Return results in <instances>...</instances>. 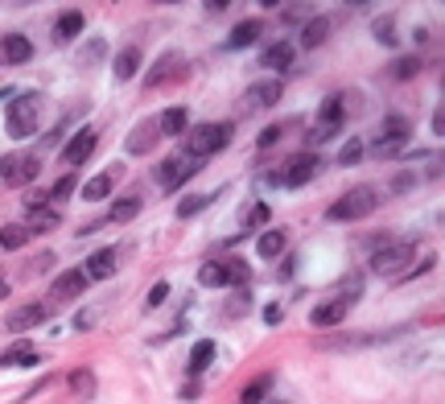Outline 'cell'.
<instances>
[{
	"label": "cell",
	"mask_w": 445,
	"mask_h": 404,
	"mask_svg": "<svg viewBox=\"0 0 445 404\" xmlns=\"http://www.w3.org/2000/svg\"><path fill=\"white\" fill-rule=\"evenodd\" d=\"M120 174H124L120 165H107L103 174H95V178L83 186V198H87V202H103V198L112 194V186H116V178H120Z\"/></svg>",
	"instance_id": "cell-13"
},
{
	"label": "cell",
	"mask_w": 445,
	"mask_h": 404,
	"mask_svg": "<svg viewBox=\"0 0 445 404\" xmlns=\"http://www.w3.org/2000/svg\"><path fill=\"white\" fill-rule=\"evenodd\" d=\"M83 276H87V280H107V276H116V248L91 252L87 264H83Z\"/></svg>",
	"instance_id": "cell-11"
},
{
	"label": "cell",
	"mask_w": 445,
	"mask_h": 404,
	"mask_svg": "<svg viewBox=\"0 0 445 404\" xmlns=\"http://www.w3.org/2000/svg\"><path fill=\"white\" fill-rule=\"evenodd\" d=\"M25 244H29L25 223H4L0 227V248H4V252H17V248H25Z\"/></svg>",
	"instance_id": "cell-27"
},
{
	"label": "cell",
	"mask_w": 445,
	"mask_h": 404,
	"mask_svg": "<svg viewBox=\"0 0 445 404\" xmlns=\"http://www.w3.org/2000/svg\"><path fill=\"white\" fill-rule=\"evenodd\" d=\"M268 392H272V375H256V380H252V384H248V388H243V396H239V404H260L268 396Z\"/></svg>",
	"instance_id": "cell-32"
},
{
	"label": "cell",
	"mask_w": 445,
	"mask_h": 404,
	"mask_svg": "<svg viewBox=\"0 0 445 404\" xmlns=\"http://www.w3.org/2000/svg\"><path fill=\"white\" fill-rule=\"evenodd\" d=\"M388 75H392L396 83L416 79V75H421V58H416V54H404V58H396V62H392V70H388Z\"/></svg>",
	"instance_id": "cell-29"
},
{
	"label": "cell",
	"mask_w": 445,
	"mask_h": 404,
	"mask_svg": "<svg viewBox=\"0 0 445 404\" xmlns=\"http://www.w3.org/2000/svg\"><path fill=\"white\" fill-rule=\"evenodd\" d=\"M280 91H285L280 79H264V83L248 87V107H272V103H280Z\"/></svg>",
	"instance_id": "cell-16"
},
{
	"label": "cell",
	"mask_w": 445,
	"mask_h": 404,
	"mask_svg": "<svg viewBox=\"0 0 445 404\" xmlns=\"http://www.w3.org/2000/svg\"><path fill=\"white\" fill-rule=\"evenodd\" d=\"M157 136H161V133H157V124H149V120H144V124H136L133 133H128L124 144H128V153H133V157H144V153L157 144Z\"/></svg>",
	"instance_id": "cell-18"
},
{
	"label": "cell",
	"mask_w": 445,
	"mask_h": 404,
	"mask_svg": "<svg viewBox=\"0 0 445 404\" xmlns=\"http://www.w3.org/2000/svg\"><path fill=\"white\" fill-rule=\"evenodd\" d=\"M8 289H13V285H8V276H4V272H0V301H4V297H8Z\"/></svg>",
	"instance_id": "cell-49"
},
{
	"label": "cell",
	"mask_w": 445,
	"mask_h": 404,
	"mask_svg": "<svg viewBox=\"0 0 445 404\" xmlns=\"http://www.w3.org/2000/svg\"><path fill=\"white\" fill-rule=\"evenodd\" d=\"M186 124H190V112H186V107H165L161 120H157V133L161 136H181Z\"/></svg>",
	"instance_id": "cell-23"
},
{
	"label": "cell",
	"mask_w": 445,
	"mask_h": 404,
	"mask_svg": "<svg viewBox=\"0 0 445 404\" xmlns=\"http://www.w3.org/2000/svg\"><path fill=\"white\" fill-rule=\"evenodd\" d=\"M140 215V198H120L112 211H107V223H133Z\"/></svg>",
	"instance_id": "cell-31"
},
{
	"label": "cell",
	"mask_w": 445,
	"mask_h": 404,
	"mask_svg": "<svg viewBox=\"0 0 445 404\" xmlns=\"http://www.w3.org/2000/svg\"><path fill=\"white\" fill-rule=\"evenodd\" d=\"M412 260V244H379L371 252V272L388 276V272H404V264Z\"/></svg>",
	"instance_id": "cell-5"
},
{
	"label": "cell",
	"mask_w": 445,
	"mask_h": 404,
	"mask_svg": "<svg viewBox=\"0 0 445 404\" xmlns=\"http://www.w3.org/2000/svg\"><path fill=\"white\" fill-rule=\"evenodd\" d=\"M33 58V42L25 33H4L0 38V66H21Z\"/></svg>",
	"instance_id": "cell-7"
},
{
	"label": "cell",
	"mask_w": 445,
	"mask_h": 404,
	"mask_svg": "<svg viewBox=\"0 0 445 404\" xmlns=\"http://www.w3.org/2000/svg\"><path fill=\"white\" fill-rule=\"evenodd\" d=\"M198 285H206V289H227V272H222V260H206V264L198 269Z\"/></svg>",
	"instance_id": "cell-30"
},
{
	"label": "cell",
	"mask_w": 445,
	"mask_h": 404,
	"mask_svg": "<svg viewBox=\"0 0 445 404\" xmlns=\"http://www.w3.org/2000/svg\"><path fill=\"white\" fill-rule=\"evenodd\" d=\"M165 297H169V285H165V280H157V285L149 289V301H144V306H149V310H157Z\"/></svg>",
	"instance_id": "cell-43"
},
{
	"label": "cell",
	"mask_w": 445,
	"mask_h": 404,
	"mask_svg": "<svg viewBox=\"0 0 445 404\" xmlns=\"http://www.w3.org/2000/svg\"><path fill=\"white\" fill-rule=\"evenodd\" d=\"M62 223L58 211H45V207H29V219H25V231L29 235H50L54 227Z\"/></svg>",
	"instance_id": "cell-21"
},
{
	"label": "cell",
	"mask_w": 445,
	"mask_h": 404,
	"mask_svg": "<svg viewBox=\"0 0 445 404\" xmlns=\"http://www.w3.org/2000/svg\"><path fill=\"white\" fill-rule=\"evenodd\" d=\"M359 157H363V140H355V136H351V140L338 149V161H342V165H355Z\"/></svg>",
	"instance_id": "cell-41"
},
{
	"label": "cell",
	"mask_w": 445,
	"mask_h": 404,
	"mask_svg": "<svg viewBox=\"0 0 445 404\" xmlns=\"http://www.w3.org/2000/svg\"><path fill=\"white\" fill-rule=\"evenodd\" d=\"M260 33H264V21H260V17L239 21V25L231 29V38H227V50H248V45L260 42Z\"/></svg>",
	"instance_id": "cell-15"
},
{
	"label": "cell",
	"mask_w": 445,
	"mask_h": 404,
	"mask_svg": "<svg viewBox=\"0 0 445 404\" xmlns=\"http://www.w3.org/2000/svg\"><path fill=\"white\" fill-rule=\"evenodd\" d=\"M317 116H322V124H326V133H330V128H334V124H338V120L347 116V112H342V95H326V99H322V112H317Z\"/></svg>",
	"instance_id": "cell-33"
},
{
	"label": "cell",
	"mask_w": 445,
	"mask_h": 404,
	"mask_svg": "<svg viewBox=\"0 0 445 404\" xmlns=\"http://www.w3.org/2000/svg\"><path fill=\"white\" fill-rule=\"evenodd\" d=\"M375 207H379L375 186H351V190L330 207V219H334V223H355V219H367Z\"/></svg>",
	"instance_id": "cell-1"
},
{
	"label": "cell",
	"mask_w": 445,
	"mask_h": 404,
	"mask_svg": "<svg viewBox=\"0 0 445 404\" xmlns=\"http://www.w3.org/2000/svg\"><path fill=\"white\" fill-rule=\"evenodd\" d=\"M285 244H289V235H285V231H264V235H260V244H256V252H260L264 260H276V256L285 252Z\"/></svg>",
	"instance_id": "cell-28"
},
{
	"label": "cell",
	"mask_w": 445,
	"mask_h": 404,
	"mask_svg": "<svg viewBox=\"0 0 445 404\" xmlns=\"http://www.w3.org/2000/svg\"><path fill=\"white\" fill-rule=\"evenodd\" d=\"M136 66H140V50L136 45H124L116 58H112V75H116V83H128L136 75Z\"/></svg>",
	"instance_id": "cell-20"
},
{
	"label": "cell",
	"mask_w": 445,
	"mask_h": 404,
	"mask_svg": "<svg viewBox=\"0 0 445 404\" xmlns=\"http://www.w3.org/2000/svg\"><path fill=\"white\" fill-rule=\"evenodd\" d=\"M317 165H322V161H317V153H297V157L285 165V174H280L276 181H285L289 190H297V186H306V181L317 174Z\"/></svg>",
	"instance_id": "cell-6"
},
{
	"label": "cell",
	"mask_w": 445,
	"mask_h": 404,
	"mask_svg": "<svg viewBox=\"0 0 445 404\" xmlns=\"http://www.w3.org/2000/svg\"><path fill=\"white\" fill-rule=\"evenodd\" d=\"M268 215H272V211H268V202H256L252 211H243V227H248V231H252V227H264Z\"/></svg>",
	"instance_id": "cell-39"
},
{
	"label": "cell",
	"mask_w": 445,
	"mask_h": 404,
	"mask_svg": "<svg viewBox=\"0 0 445 404\" xmlns=\"http://www.w3.org/2000/svg\"><path fill=\"white\" fill-rule=\"evenodd\" d=\"M248 306H252V285L235 289V297L227 301V314H231V317H239V314H248Z\"/></svg>",
	"instance_id": "cell-36"
},
{
	"label": "cell",
	"mask_w": 445,
	"mask_h": 404,
	"mask_svg": "<svg viewBox=\"0 0 445 404\" xmlns=\"http://www.w3.org/2000/svg\"><path fill=\"white\" fill-rule=\"evenodd\" d=\"M0 363H4V367H13V363H17V367H33L38 355H33V351H25V347H13V351H4V355H0Z\"/></svg>",
	"instance_id": "cell-37"
},
{
	"label": "cell",
	"mask_w": 445,
	"mask_h": 404,
	"mask_svg": "<svg viewBox=\"0 0 445 404\" xmlns=\"http://www.w3.org/2000/svg\"><path fill=\"white\" fill-rule=\"evenodd\" d=\"M404 149H408V136H404V133H379V136H375V144H371V153H375L379 161L400 157Z\"/></svg>",
	"instance_id": "cell-22"
},
{
	"label": "cell",
	"mask_w": 445,
	"mask_h": 404,
	"mask_svg": "<svg viewBox=\"0 0 445 404\" xmlns=\"http://www.w3.org/2000/svg\"><path fill=\"white\" fill-rule=\"evenodd\" d=\"M83 21H87V17H83L79 8H66V13L58 17V25H54V33H58L62 42H70V38H79V33H83Z\"/></svg>",
	"instance_id": "cell-25"
},
{
	"label": "cell",
	"mask_w": 445,
	"mask_h": 404,
	"mask_svg": "<svg viewBox=\"0 0 445 404\" xmlns=\"http://www.w3.org/2000/svg\"><path fill=\"white\" fill-rule=\"evenodd\" d=\"M222 272H227V285H235V289H243V285H248V276H252L248 260H239V256L222 260Z\"/></svg>",
	"instance_id": "cell-34"
},
{
	"label": "cell",
	"mask_w": 445,
	"mask_h": 404,
	"mask_svg": "<svg viewBox=\"0 0 445 404\" xmlns=\"http://www.w3.org/2000/svg\"><path fill=\"white\" fill-rule=\"evenodd\" d=\"M211 202H215V194H186L178 202V219H194V215H198L202 207H211Z\"/></svg>",
	"instance_id": "cell-35"
},
{
	"label": "cell",
	"mask_w": 445,
	"mask_h": 404,
	"mask_svg": "<svg viewBox=\"0 0 445 404\" xmlns=\"http://www.w3.org/2000/svg\"><path fill=\"white\" fill-rule=\"evenodd\" d=\"M54 314V310H45V306H21V310H13V314L4 317V330H13V334H25V330H33V326H42L45 317Z\"/></svg>",
	"instance_id": "cell-9"
},
{
	"label": "cell",
	"mask_w": 445,
	"mask_h": 404,
	"mask_svg": "<svg viewBox=\"0 0 445 404\" xmlns=\"http://www.w3.org/2000/svg\"><path fill=\"white\" fill-rule=\"evenodd\" d=\"M231 124H198V128H190V136H186V153L190 157H211V153H222L227 149V140H231Z\"/></svg>",
	"instance_id": "cell-3"
},
{
	"label": "cell",
	"mask_w": 445,
	"mask_h": 404,
	"mask_svg": "<svg viewBox=\"0 0 445 404\" xmlns=\"http://www.w3.org/2000/svg\"><path fill=\"white\" fill-rule=\"evenodd\" d=\"M75 186H79V178H75V174H66V178L54 181V190H45V194H50V202H62V198H70V194H75Z\"/></svg>",
	"instance_id": "cell-38"
},
{
	"label": "cell",
	"mask_w": 445,
	"mask_h": 404,
	"mask_svg": "<svg viewBox=\"0 0 445 404\" xmlns=\"http://www.w3.org/2000/svg\"><path fill=\"white\" fill-rule=\"evenodd\" d=\"M70 388H75L79 396H91V392H95V380H91L87 367H83V371H70Z\"/></svg>",
	"instance_id": "cell-40"
},
{
	"label": "cell",
	"mask_w": 445,
	"mask_h": 404,
	"mask_svg": "<svg viewBox=\"0 0 445 404\" xmlns=\"http://www.w3.org/2000/svg\"><path fill=\"white\" fill-rule=\"evenodd\" d=\"M347 301H322V306H313L310 310V326L317 330H326V326H338V322H347Z\"/></svg>",
	"instance_id": "cell-14"
},
{
	"label": "cell",
	"mask_w": 445,
	"mask_h": 404,
	"mask_svg": "<svg viewBox=\"0 0 445 404\" xmlns=\"http://www.w3.org/2000/svg\"><path fill=\"white\" fill-rule=\"evenodd\" d=\"M379 133H404V136H408V120H404V116H388Z\"/></svg>",
	"instance_id": "cell-44"
},
{
	"label": "cell",
	"mask_w": 445,
	"mask_h": 404,
	"mask_svg": "<svg viewBox=\"0 0 445 404\" xmlns=\"http://www.w3.org/2000/svg\"><path fill=\"white\" fill-rule=\"evenodd\" d=\"M181 401H198V384H186L181 388Z\"/></svg>",
	"instance_id": "cell-47"
},
{
	"label": "cell",
	"mask_w": 445,
	"mask_h": 404,
	"mask_svg": "<svg viewBox=\"0 0 445 404\" xmlns=\"http://www.w3.org/2000/svg\"><path fill=\"white\" fill-rule=\"evenodd\" d=\"M83 289H87L83 269H66L62 276H54V285H50V301H75Z\"/></svg>",
	"instance_id": "cell-8"
},
{
	"label": "cell",
	"mask_w": 445,
	"mask_h": 404,
	"mask_svg": "<svg viewBox=\"0 0 445 404\" xmlns=\"http://www.w3.org/2000/svg\"><path fill=\"white\" fill-rule=\"evenodd\" d=\"M181 66H186V58H181L178 50H165V54L153 62V70H149V79H144V83H149V87H161V83H169V75L181 70Z\"/></svg>",
	"instance_id": "cell-12"
},
{
	"label": "cell",
	"mask_w": 445,
	"mask_h": 404,
	"mask_svg": "<svg viewBox=\"0 0 445 404\" xmlns=\"http://www.w3.org/2000/svg\"><path fill=\"white\" fill-rule=\"evenodd\" d=\"M95 140H99V136H95V128L75 133L70 140H66V149H62V161H66V165H83L91 153H95Z\"/></svg>",
	"instance_id": "cell-10"
},
{
	"label": "cell",
	"mask_w": 445,
	"mask_h": 404,
	"mask_svg": "<svg viewBox=\"0 0 445 404\" xmlns=\"http://www.w3.org/2000/svg\"><path fill=\"white\" fill-rule=\"evenodd\" d=\"M198 170H202V161H198V157H190V153H174V157H169V161H161V170H157L161 190H178V186H186Z\"/></svg>",
	"instance_id": "cell-4"
},
{
	"label": "cell",
	"mask_w": 445,
	"mask_h": 404,
	"mask_svg": "<svg viewBox=\"0 0 445 404\" xmlns=\"http://www.w3.org/2000/svg\"><path fill=\"white\" fill-rule=\"evenodd\" d=\"M326 38H330V21H326V17L306 21V29H301V45H306V50H317Z\"/></svg>",
	"instance_id": "cell-26"
},
{
	"label": "cell",
	"mask_w": 445,
	"mask_h": 404,
	"mask_svg": "<svg viewBox=\"0 0 445 404\" xmlns=\"http://www.w3.org/2000/svg\"><path fill=\"white\" fill-rule=\"evenodd\" d=\"M215 363V343L211 338H202V343H194V351H190V363H186V371L190 375H202L206 367Z\"/></svg>",
	"instance_id": "cell-24"
},
{
	"label": "cell",
	"mask_w": 445,
	"mask_h": 404,
	"mask_svg": "<svg viewBox=\"0 0 445 404\" xmlns=\"http://www.w3.org/2000/svg\"><path fill=\"white\" fill-rule=\"evenodd\" d=\"M260 66H268V70H289L293 66V45L289 42H272L260 50Z\"/></svg>",
	"instance_id": "cell-19"
},
{
	"label": "cell",
	"mask_w": 445,
	"mask_h": 404,
	"mask_svg": "<svg viewBox=\"0 0 445 404\" xmlns=\"http://www.w3.org/2000/svg\"><path fill=\"white\" fill-rule=\"evenodd\" d=\"M412 178H416V174H400V178H396V190H408V186H412Z\"/></svg>",
	"instance_id": "cell-48"
},
{
	"label": "cell",
	"mask_w": 445,
	"mask_h": 404,
	"mask_svg": "<svg viewBox=\"0 0 445 404\" xmlns=\"http://www.w3.org/2000/svg\"><path fill=\"white\" fill-rule=\"evenodd\" d=\"M375 38H384L388 45H396V38H392V21H379V25H375Z\"/></svg>",
	"instance_id": "cell-46"
},
{
	"label": "cell",
	"mask_w": 445,
	"mask_h": 404,
	"mask_svg": "<svg viewBox=\"0 0 445 404\" xmlns=\"http://www.w3.org/2000/svg\"><path fill=\"white\" fill-rule=\"evenodd\" d=\"M38 116H42V95L38 91H25V95L13 99L4 133L13 136V140H25V136H33V128H38Z\"/></svg>",
	"instance_id": "cell-2"
},
{
	"label": "cell",
	"mask_w": 445,
	"mask_h": 404,
	"mask_svg": "<svg viewBox=\"0 0 445 404\" xmlns=\"http://www.w3.org/2000/svg\"><path fill=\"white\" fill-rule=\"evenodd\" d=\"M280 317H285V310H280V301H272V306H264V322H268V326H276Z\"/></svg>",
	"instance_id": "cell-45"
},
{
	"label": "cell",
	"mask_w": 445,
	"mask_h": 404,
	"mask_svg": "<svg viewBox=\"0 0 445 404\" xmlns=\"http://www.w3.org/2000/svg\"><path fill=\"white\" fill-rule=\"evenodd\" d=\"M38 174H42V161L29 153V157H17V161H13V170L4 174V181H8V186H29Z\"/></svg>",
	"instance_id": "cell-17"
},
{
	"label": "cell",
	"mask_w": 445,
	"mask_h": 404,
	"mask_svg": "<svg viewBox=\"0 0 445 404\" xmlns=\"http://www.w3.org/2000/svg\"><path fill=\"white\" fill-rule=\"evenodd\" d=\"M280 133H285V128H280V124H268L264 133L256 136V149H272V144H276V140H280Z\"/></svg>",
	"instance_id": "cell-42"
}]
</instances>
